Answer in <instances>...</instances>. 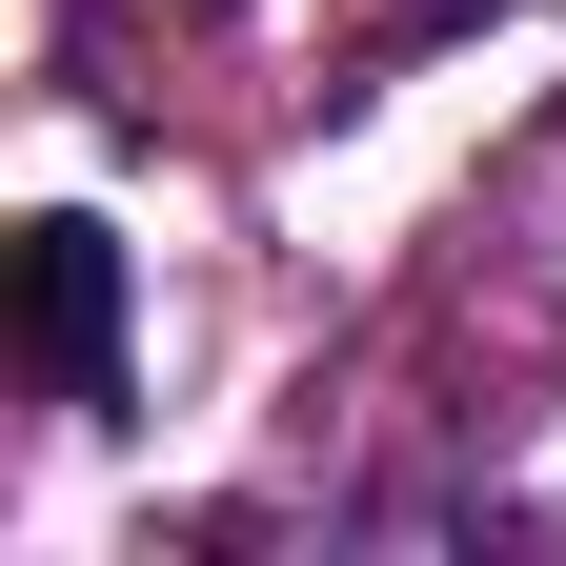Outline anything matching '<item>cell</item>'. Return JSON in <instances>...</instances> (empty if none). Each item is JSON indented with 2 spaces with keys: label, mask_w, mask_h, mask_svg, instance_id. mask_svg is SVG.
<instances>
[{
  "label": "cell",
  "mask_w": 566,
  "mask_h": 566,
  "mask_svg": "<svg viewBox=\"0 0 566 566\" xmlns=\"http://www.w3.org/2000/svg\"><path fill=\"white\" fill-rule=\"evenodd\" d=\"M0 283H21V365H41V405L122 424V223H82V202H41V223L0 243Z\"/></svg>",
  "instance_id": "6da1fadb"
},
{
  "label": "cell",
  "mask_w": 566,
  "mask_h": 566,
  "mask_svg": "<svg viewBox=\"0 0 566 566\" xmlns=\"http://www.w3.org/2000/svg\"><path fill=\"white\" fill-rule=\"evenodd\" d=\"M405 21H424V41H446V21H506V0H405Z\"/></svg>",
  "instance_id": "7a4b0ae2"
}]
</instances>
